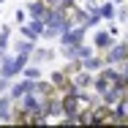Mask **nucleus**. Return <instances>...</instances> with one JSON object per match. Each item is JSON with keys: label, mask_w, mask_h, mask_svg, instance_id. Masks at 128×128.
<instances>
[{"label": "nucleus", "mask_w": 128, "mask_h": 128, "mask_svg": "<svg viewBox=\"0 0 128 128\" xmlns=\"http://www.w3.org/2000/svg\"><path fill=\"white\" fill-rule=\"evenodd\" d=\"M16 106H19V109H25L27 114H36L38 109H44V98H41V96H38V93L33 90V93L22 96V98L16 101Z\"/></svg>", "instance_id": "obj_5"}, {"label": "nucleus", "mask_w": 128, "mask_h": 128, "mask_svg": "<svg viewBox=\"0 0 128 128\" xmlns=\"http://www.w3.org/2000/svg\"><path fill=\"white\" fill-rule=\"evenodd\" d=\"M82 66H84L87 71H101L106 63H104V54H101V52H96V54H90L87 60H82Z\"/></svg>", "instance_id": "obj_16"}, {"label": "nucleus", "mask_w": 128, "mask_h": 128, "mask_svg": "<svg viewBox=\"0 0 128 128\" xmlns=\"http://www.w3.org/2000/svg\"><path fill=\"white\" fill-rule=\"evenodd\" d=\"M27 25L33 27L38 36H44V30H46V22H44V16H41V19H27Z\"/></svg>", "instance_id": "obj_23"}, {"label": "nucleus", "mask_w": 128, "mask_h": 128, "mask_svg": "<svg viewBox=\"0 0 128 128\" xmlns=\"http://www.w3.org/2000/svg\"><path fill=\"white\" fill-rule=\"evenodd\" d=\"M120 74H123V82L128 84V60H126V63H120Z\"/></svg>", "instance_id": "obj_28"}, {"label": "nucleus", "mask_w": 128, "mask_h": 128, "mask_svg": "<svg viewBox=\"0 0 128 128\" xmlns=\"http://www.w3.org/2000/svg\"><path fill=\"white\" fill-rule=\"evenodd\" d=\"M44 3H46L49 8H57V6H60V0H44Z\"/></svg>", "instance_id": "obj_29"}, {"label": "nucleus", "mask_w": 128, "mask_h": 128, "mask_svg": "<svg viewBox=\"0 0 128 128\" xmlns=\"http://www.w3.org/2000/svg\"><path fill=\"white\" fill-rule=\"evenodd\" d=\"M98 14H101L106 22H109V19H117V3H112V0L106 3V0H104L101 6H98Z\"/></svg>", "instance_id": "obj_17"}, {"label": "nucleus", "mask_w": 128, "mask_h": 128, "mask_svg": "<svg viewBox=\"0 0 128 128\" xmlns=\"http://www.w3.org/2000/svg\"><path fill=\"white\" fill-rule=\"evenodd\" d=\"M27 19H30V16H27V8H16V11H14V22H16V25H25Z\"/></svg>", "instance_id": "obj_25"}, {"label": "nucleus", "mask_w": 128, "mask_h": 128, "mask_svg": "<svg viewBox=\"0 0 128 128\" xmlns=\"http://www.w3.org/2000/svg\"><path fill=\"white\" fill-rule=\"evenodd\" d=\"M82 6H84L87 11H98V6H101V3H98V0H82Z\"/></svg>", "instance_id": "obj_26"}, {"label": "nucleus", "mask_w": 128, "mask_h": 128, "mask_svg": "<svg viewBox=\"0 0 128 128\" xmlns=\"http://www.w3.org/2000/svg\"><path fill=\"white\" fill-rule=\"evenodd\" d=\"M82 68H84V66H82V60H68V63L63 66V71H66L68 76H74V74H76V71H82Z\"/></svg>", "instance_id": "obj_21"}, {"label": "nucleus", "mask_w": 128, "mask_h": 128, "mask_svg": "<svg viewBox=\"0 0 128 128\" xmlns=\"http://www.w3.org/2000/svg\"><path fill=\"white\" fill-rule=\"evenodd\" d=\"M33 49H36V41H30V38H19V41H14V52L33 54Z\"/></svg>", "instance_id": "obj_18"}, {"label": "nucleus", "mask_w": 128, "mask_h": 128, "mask_svg": "<svg viewBox=\"0 0 128 128\" xmlns=\"http://www.w3.org/2000/svg\"><path fill=\"white\" fill-rule=\"evenodd\" d=\"M11 112H14V101H11L8 93H3L0 96V120L3 123H11Z\"/></svg>", "instance_id": "obj_13"}, {"label": "nucleus", "mask_w": 128, "mask_h": 128, "mask_svg": "<svg viewBox=\"0 0 128 128\" xmlns=\"http://www.w3.org/2000/svg\"><path fill=\"white\" fill-rule=\"evenodd\" d=\"M117 22L128 25V3H120V6H117Z\"/></svg>", "instance_id": "obj_24"}, {"label": "nucleus", "mask_w": 128, "mask_h": 128, "mask_svg": "<svg viewBox=\"0 0 128 128\" xmlns=\"http://www.w3.org/2000/svg\"><path fill=\"white\" fill-rule=\"evenodd\" d=\"M112 44H114V36H112L109 30H98V33L93 36V46H96V52H106Z\"/></svg>", "instance_id": "obj_10"}, {"label": "nucleus", "mask_w": 128, "mask_h": 128, "mask_svg": "<svg viewBox=\"0 0 128 128\" xmlns=\"http://www.w3.org/2000/svg\"><path fill=\"white\" fill-rule=\"evenodd\" d=\"M87 30H90V27L76 25V27H71V30H66V33L57 38V41H60V46H76V44H82V41H84Z\"/></svg>", "instance_id": "obj_3"}, {"label": "nucleus", "mask_w": 128, "mask_h": 128, "mask_svg": "<svg viewBox=\"0 0 128 128\" xmlns=\"http://www.w3.org/2000/svg\"><path fill=\"white\" fill-rule=\"evenodd\" d=\"M19 36H22V38H30V41H38V38H41V36L27 25V22H25V25H19Z\"/></svg>", "instance_id": "obj_20"}, {"label": "nucleus", "mask_w": 128, "mask_h": 128, "mask_svg": "<svg viewBox=\"0 0 128 128\" xmlns=\"http://www.w3.org/2000/svg\"><path fill=\"white\" fill-rule=\"evenodd\" d=\"M90 54H96V46H87V44L82 41V44H79V49H76V57H79V60H87Z\"/></svg>", "instance_id": "obj_22"}, {"label": "nucleus", "mask_w": 128, "mask_h": 128, "mask_svg": "<svg viewBox=\"0 0 128 128\" xmlns=\"http://www.w3.org/2000/svg\"><path fill=\"white\" fill-rule=\"evenodd\" d=\"M36 93H38L41 98H52V96H60V90L54 87V82H52V79H38V82H36Z\"/></svg>", "instance_id": "obj_12"}, {"label": "nucleus", "mask_w": 128, "mask_h": 128, "mask_svg": "<svg viewBox=\"0 0 128 128\" xmlns=\"http://www.w3.org/2000/svg\"><path fill=\"white\" fill-rule=\"evenodd\" d=\"M93 79H96V74H93V71L82 68V71H76V74H74V87H76V90H90V87H93Z\"/></svg>", "instance_id": "obj_11"}, {"label": "nucleus", "mask_w": 128, "mask_h": 128, "mask_svg": "<svg viewBox=\"0 0 128 128\" xmlns=\"http://www.w3.org/2000/svg\"><path fill=\"white\" fill-rule=\"evenodd\" d=\"M44 112L46 117H63V98L60 96H52V98H44Z\"/></svg>", "instance_id": "obj_9"}, {"label": "nucleus", "mask_w": 128, "mask_h": 128, "mask_svg": "<svg viewBox=\"0 0 128 128\" xmlns=\"http://www.w3.org/2000/svg\"><path fill=\"white\" fill-rule=\"evenodd\" d=\"M36 82H38V79H27V76H22L19 82H14V84L8 87V96H11V101L16 104L19 98H22V96L33 93V90H36Z\"/></svg>", "instance_id": "obj_4"}, {"label": "nucleus", "mask_w": 128, "mask_h": 128, "mask_svg": "<svg viewBox=\"0 0 128 128\" xmlns=\"http://www.w3.org/2000/svg\"><path fill=\"white\" fill-rule=\"evenodd\" d=\"M123 38H126V41H128V30H126V36H123Z\"/></svg>", "instance_id": "obj_31"}, {"label": "nucleus", "mask_w": 128, "mask_h": 128, "mask_svg": "<svg viewBox=\"0 0 128 128\" xmlns=\"http://www.w3.org/2000/svg\"><path fill=\"white\" fill-rule=\"evenodd\" d=\"M0 76H6V79L16 76V71H14V54H6V57L0 60Z\"/></svg>", "instance_id": "obj_15"}, {"label": "nucleus", "mask_w": 128, "mask_h": 128, "mask_svg": "<svg viewBox=\"0 0 128 128\" xmlns=\"http://www.w3.org/2000/svg\"><path fill=\"white\" fill-rule=\"evenodd\" d=\"M3 3H6V0H0V6H3Z\"/></svg>", "instance_id": "obj_32"}, {"label": "nucleus", "mask_w": 128, "mask_h": 128, "mask_svg": "<svg viewBox=\"0 0 128 128\" xmlns=\"http://www.w3.org/2000/svg\"><path fill=\"white\" fill-rule=\"evenodd\" d=\"M76 3H82V0H76Z\"/></svg>", "instance_id": "obj_33"}, {"label": "nucleus", "mask_w": 128, "mask_h": 128, "mask_svg": "<svg viewBox=\"0 0 128 128\" xmlns=\"http://www.w3.org/2000/svg\"><path fill=\"white\" fill-rule=\"evenodd\" d=\"M57 54H60V52L52 49V46H41V49L36 46V49H33V54H30V63H38V66H41V63H49V60H54Z\"/></svg>", "instance_id": "obj_8"}, {"label": "nucleus", "mask_w": 128, "mask_h": 128, "mask_svg": "<svg viewBox=\"0 0 128 128\" xmlns=\"http://www.w3.org/2000/svg\"><path fill=\"white\" fill-rule=\"evenodd\" d=\"M60 98H63V117H60V123H63V126H79V112H82L79 90L60 93Z\"/></svg>", "instance_id": "obj_1"}, {"label": "nucleus", "mask_w": 128, "mask_h": 128, "mask_svg": "<svg viewBox=\"0 0 128 128\" xmlns=\"http://www.w3.org/2000/svg\"><path fill=\"white\" fill-rule=\"evenodd\" d=\"M112 3H117V6H120V3H128V0H112Z\"/></svg>", "instance_id": "obj_30"}, {"label": "nucleus", "mask_w": 128, "mask_h": 128, "mask_svg": "<svg viewBox=\"0 0 128 128\" xmlns=\"http://www.w3.org/2000/svg\"><path fill=\"white\" fill-rule=\"evenodd\" d=\"M8 87H11V79L0 76V96H3V93H8Z\"/></svg>", "instance_id": "obj_27"}, {"label": "nucleus", "mask_w": 128, "mask_h": 128, "mask_svg": "<svg viewBox=\"0 0 128 128\" xmlns=\"http://www.w3.org/2000/svg\"><path fill=\"white\" fill-rule=\"evenodd\" d=\"M52 82H54V87H57V90H60V93H68V90H76V87H74V76H68V74H66V71H63V68H60V71H52Z\"/></svg>", "instance_id": "obj_7"}, {"label": "nucleus", "mask_w": 128, "mask_h": 128, "mask_svg": "<svg viewBox=\"0 0 128 128\" xmlns=\"http://www.w3.org/2000/svg\"><path fill=\"white\" fill-rule=\"evenodd\" d=\"M46 8H49V6H46L44 0H33V3H27V16H30V19H41V16L46 14Z\"/></svg>", "instance_id": "obj_14"}, {"label": "nucleus", "mask_w": 128, "mask_h": 128, "mask_svg": "<svg viewBox=\"0 0 128 128\" xmlns=\"http://www.w3.org/2000/svg\"><path fill=\"white\" fill-rule=\"evenodd\" d=\"M112 126H128V96L112 106V117H109Z\"/></svg>", "instance_id": "obj_6"}, {"label": "nucleus", "mask_w": 128, "mask_h": 128, "mask_svg": "<svg viewBox=\"0 0 128 128\" xmlns=\"http://www.w3.org/2000/svg\"><path fill=\"white\" fill-rule=\"evenodd\" d=\"M22 76H27V79H41V66H38V63H27L25 71H22Z\"/></svg>", "instance_id": "obj_19"}, {"label": "nucleus", "mask_w": 128, "mask_h": 128, "mask_svg": "<svg viewBox=\"0 0 128 128\" xmlns=\"http://www.w3.org/2000/svg\"><path fill=\"white\" fill-rule=\"evenodd\" d=\"M101 54H104V63H106V66H120V63L128 60V41L126 38H123V41H114V44L106 52H101Z\"/></svg>", "instance_id": "obj_2"}]
</instances>
